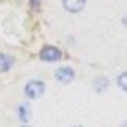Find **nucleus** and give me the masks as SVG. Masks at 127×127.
I'll return each mask as SVG.
<instances>
[{"mask_svg": "<svg viewBox=\"0 0 127 127\" xmlns=\"http://www.w3.org/2000/svg\"><path fill=\"white\" fill-rule=\"evenodd\" d=\"M123 23H124V26H126V27H127V14H126V15H124V18H123Z\"/></svg>", "mask_w": 127, "mask_h": 127, "instance_id": "9d476101", "label": "nucleus"}, {"mask_svg": "<svg viewBox=\"0 0 127 127\" xmlns=\"http://www.w3.org/2000/svg\"><path fill=\"white\" fill-rule=\"evenodd\" d=\"M86 0H62V5L65 8V11L71 12V14H77L85 8Z\"/></svg>", "mask_w": 127, "mask_h": 127, "instance_id": "7ed1b4c3", "label": "nucleus"}, {"mask_svg": "<svg viewBox=\"0 0 127 127\" xmlns=\"http://www.w3.org/2000/svg\"><path fill=\"white\" fill-rule=\"evenodd\" d=\"M45 91V85L41 82V80H30L27 82L26 88H24V92L29 98H38L44 94Z\"/></svg>", "mask_w": 127, "mask_h": 127, "instance_id": "f257e3e1", "label": "nucleus"}, {"mask_svg": "<svg viewBox=\"0 0 127 127\" xmlns=\"http://www.w3.org/2000/svg\"><path fill=\"white\" fill-rule=\"evenodd\" d=\"M118 86L124 91H127V73H123L118 77Z\"/></svg>", "mask_w": 127, "mask_h": 127, "instance_id": "6e6552de", "label": "nucleus"}, {"mask_svg": "<svg viewBox=\"0 0 127 127\" xmlns=\"http://www.w3.org/2000/svg\"><path fill=\"white\" fill-rule=\"evenodd\" d=\"M12 64H14L12 58H9V56H6V55H2V53H0V71H8V70L12 67Z\"/></svg>", "mask_w": 127, "mask_h": 127, "instance_id": "0eeeda50", "label": "nucleus"}, {"mask_svg": "<svg viewBox=\"0 0 127 127\" xmlns=\"http://www.w3.org/2000/svg\"><path fill=\"white\" fill-rule=\"evenodd\" d=\"M41 59L42 61H47V62H55V61H59L61 59V52L56 49V47H52V45H47L41 50L39 53Z\"/></svg>", "mask_w": 127, "mask_h": 127, "instance_id": "f03ea898", "label": "nucleus"}, {"mask_svg": "<svg viewBox=\"0 0 127 127\" xmlns=\"http://www.w3.org/2000/svg\"><path fill=\"white\" fill-rule=\"evenodd\" d=\"M39 2H41V0H32L30 3H32V6H35V8H36V6L39 5Z\"/></svg>", "mask_w": 127, "mask_h": 127, "instance_id": "1a4fd4ad", "label": "nucleus"}, {"mask_svg": "<svg viewBox=\"0 0 127 127\" xmlns=\"http://www.w3.org/2000/svg\"><path fill=\"white\" fill-rule=\"evenodd\" d=\"M107 86H109V80H107L106 77H103V76L97 77V79L94 80V83H92V88L95 89V92H98V94L104 92V91L107 89Z\"/></svg>", "mask_w": 127, "mask_h": 127, "instance_id": "39448f33", "label": "nucleus"}, {"mask_svg": "<svg viewBox=\"0 0 127 127\" xmlns=\"http://www.w3.org/2000/svg\"><path fill=\"white\" fill-rule=\"evenodd\" d=\"M23 127H27V126H23Z\"/></svg>", "mask_w": 127, "mask_h": 127, "instance_id": "f8f14e48", "label": "nucleus"}, {"mask_svg": "<svg viewBox=\"0 0 127 127\" xmlns=\"http://www.w3.org/2000/svg\"><path fill=\"white\" fill-rule=\"evenodd\" d=\"M76 127H80V126H76Z\"/></svg>", "mask_w": 127, "mask_h": 127, "instance_id": "9b49d317", "label": "nucleus"}, {"mask_svg": "<svg viewBox=\"0 0 127 127\" xmlns=\"http://www.w3.org/2000/svg\"><path fill=\"white\" fill-rule=\"evenodd\" d=\"M17 112H18V118H20V121H23V123L30 121V118H32V110L29 109L27 104H20L18 109H17Z\"/></svg>", "mask_w": 127, "mask_h": 127, "instance_id": "423d86ee", "label": "nucleus"}, {"mask_svg": "<svg viewBox=\"0 0 127 127\" xmlns=\"http://www.w3.org/2000/svg\"><path fill=\"white\" fill-rule=\"evenodd\" d=\"M55 77H56V80L61 82V83H70L74 79V71L71 68H68V67H62V68H59L55 73Z\"/></svg>", "mask_w": 127, "mask_h": 127, "instance_id": "20e7f679", "label": "nucleus"}]
</instances>
